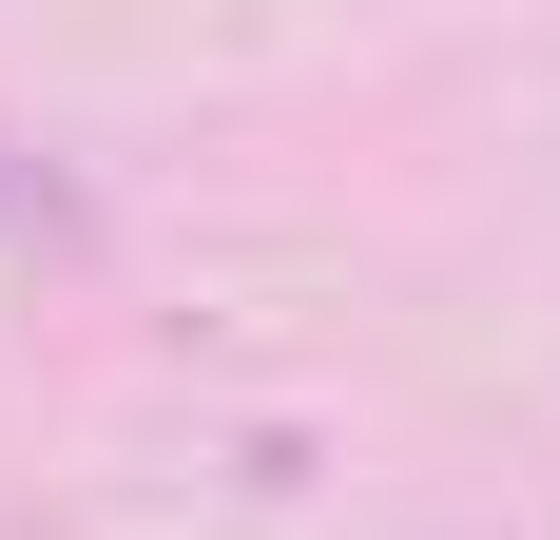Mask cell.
<instances>
[{
	"instance_id": "cell-1",
	"label": "cell",
	"mask_w": 560,
	"mask_h": 540,
	"mask_svg": "<svg viewBox=\"0 0 560 540\" xmlns=\"http://www.w3.org/2000/svg\"><path fill=\"white\" fill-rule=\"evenodd\" d=\"M0 251H39V270H97V193L39 155V136H0Z\"/></svg>"
}]
</instances>
